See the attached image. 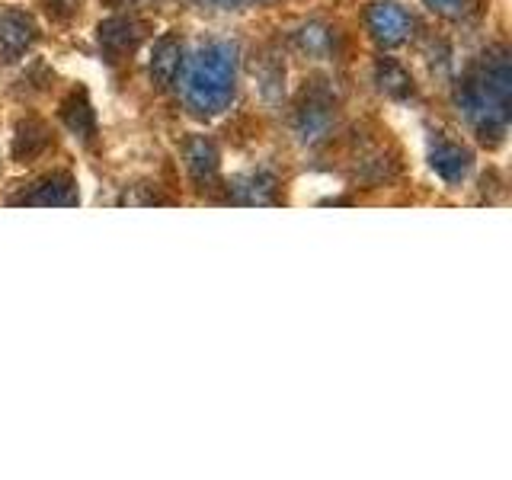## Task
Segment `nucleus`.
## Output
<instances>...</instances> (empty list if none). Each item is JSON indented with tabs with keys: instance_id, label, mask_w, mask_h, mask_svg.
I'll return each instance as SVG.
<instances>
[{
	"instance_id": "nucleus-17",
	"label": "nucleus",
	"mask_w": 512,
	"mask_h": 480,
	"mask_svg": "<svg viewBox=\"0 0 512 480\" xmlns=\"http://www.w3.org/2000/svg\"><path fill=\"white\" fill-rule=\"evenodd\" d=\"M423 4L436 16H445V20H458V16L471 10V0H423Z\"/></svg>"
},
{
	"instance_id": "nucleus-6",
	"label": "nucleus",
	"mask_w": 512,
	"mask_h": 480,
	"mask_svg": "<svg viewBox=\"0 0 512 480\" xmlns=\"http://www.w3.org/2000/svg\"><path fill=\"white\" fill-rule=\"evenodd\" d=\"M429 167L442 183L458 186V183L468 180V173L474 167V154H471V148H464L461 141L436 138L429 144Z\"/></svg>"
},
{
	"instance_id": "nucleus-14",
	"label": "nucleus",
	"mask_w": 512,
	"mask_h": 480,
	"mask_svg": "<svg viewBox=\"0 0 512 480\" xmlns=\"http://www.w3.org/2000/svg\"><path fill=\"white\" fill-rule=\"evenodd\" d=\"M61 122L68 125V132L74 138L93 141V135H96V116H93V106H90L84 90H74L68 100L61 103Z\"/></svg>"
},
{
	"instance_id": "nucleus-3",
	"label": "nucleus",
	"mask_w": 512,
	"mask_h": 480,
	"mask_svg": "<svg viewBox=\"0 0 512 480\" xmlns=\"http://www.w3.org/2000/svg\"><path fill=\"white\" fill-rule=\"evenodd\" d=\"M295 138L304 148H317V144L330 141L336 128V96L320 84H311L295 106Z\"/></svg>"
},
{
	"instance_id": "nucleus-18",
	"label": "nucleus",
	"mask_w": 512,
	"mask_h": 480,
	"mask_svg": "<svg viewBox=\"0 0 512 480\" xmlns=\"http://www.w3.org/2000/svg\"><path fill=\"white\" fill-rule=\"evenodd\" d=\"M42 4L55 20H71V16H77L80 7H84V0H42Z\"/></svg>"
},
{
	"instance_id": "nucleus-5",
	"label": "nucleus",
	"mask_w": 512,
	"mask_h": 480,
	"mask_svg": "<svg viewBox=\"0 0 512 480\" xmlns=\"http://www.w3.org/2000/svg\"><path fill=\"white\" fill-rule=\"evenodd\" d=\"M148 36V23L138 16H109L96 26V45L109 61H122Z\"/></svg>"
},
{
	"instance_id": "nucleus-7",
	"label": "nucleus",
	"mask_w": 512,
	"mask_h": 480,
	"mask_svg": "<svg viewBox=\"0 0 512 480\" xmlns=\"http://www.w3.org/2000/svg\"><path fill=\"white\" fill-rule=\"evenodd\" d=\"M16 205H77L80 192H77V180L71 173L55 170L45 173L42 180L29 183V189H23V196L10 199Z\"/></svg>"
},
{
	"instance_id": "nucleus-1",
	"label": "nucleus",
	"mask_w": 512,
	"mask_h": 480,
	"mask_svg": "<svg viewBox=\"0 0 512 480\" xmlns=\"http://www.w3.org/2000/svg\"><path fill=\"white\" fill-rule=\"evenodd\" d=\"M455 106L484 144H500L512 116V61L509 48L496 45L455 87Z\"/></svg>"
},
{
	"instance_id": "nucleus-9",
	"label": "nucleus",
	"mask_w": 512,
	"mask_h": 480,
	"mask_svg": "<svg viewBox=\"0 0 512 480\" xmlns=\"http://www.w3.org/2000/svg\"><path fill=\"white\" fill-rule=\"evenodd\" d=\"M183 42L180 36H173V32H167V36H160L154 42V52H151V80L157 90H170L176 80H180L183 74Z\"/></svg>"
},
{
	"instance_id": "nucleus-4",
	"label": "nucleus",
	"mask_w": 512,
	"mask_h": 480,
	"mask_svg": "<svg viewBox=\"0 0 512 480\" xmlns=\"http://www.w3.org/2000/svg\"><path fill=\"white\" fill-rule=\"evenodd\" d=\"M365 26L368 36L375 39V45L381 48H400L404 42H410L416 20L397 4V0H375L365 10Z\"/></svg>"
},
{
	"instance_id": "nucleus-2",
	"label": "nucleus",
	"mask_w": 512,
	"mask_h": 480,
	"mask_svg": "<svg viewBox=\"0 0 512 480\" xmlns=\"http://www.w3.org/2000/svg\"><path fill=\"white\" fill-rule=\"evenodd\" d=\"M183 103L196 119L221 116L237 93V45L212 39L183 64Z\"/></svg>"
},
{
	"instance_id": "nucleus-13",
	"label": "nucleus",
	"mask_w": 512,
	"mask_h": 480,
	"mask_svg": "<svg viewBox=\"0 0 512 480\" xmlns=\"http://www.w3.org/2000/svg\"><path fill=\"white\" fill-rule=\"evenodd\" d=\"M48 148H52V132L42 119H26L16 125V135H13V157L16 160H36L42 157Z\"/></svg>"
},
{
	"instance_id": "nucleus-12",
	"label": "nucleus",
	"mask_w": 512,
	"mask_h": 480,
	"mask_svg": "<svg viewBox=\"0 0 512 480\" xmlns=\"http://www.w3.org/2000/svg\"><path fill=\"white\" fill-rule=\"evenodd\" d=\"M295 45L301 55H308L314 61H327L336 55V48H340V36H336V29L327 26V23H304L298 32H295Z\"/></svg>"
},
{
	"instance_id": "nucleus-20",
	"label": "nucleus",
	"mask_w": 512,
	"mask_h": 480,
	"mask_svg": "<svg viewBox=\"0 0 512 480\" xmlns=\"http://www.w3.org/2000/svg\"><path fill=\"white\" fill-rule=\"evenodd\" d=\"M109 7H141L144 0H106Z\"/></svg>"
},
{
	"instance_id": "nucleus-11",
	"label": "nucleus",
	"mask_w": 512,
	"mask_h": 480,
	"mask_svg": "<svg viewBox=\"0 0 512 480\" xmlns=\"http://www.w3.org/2000/svg\"><path fill=\"white\" fill-rule=\"evenodd\" d=\"M183 160H186V170L196 183H212L218 176V167H221V157H218V148L212 138L205 135H192L186 144H183Z\"/></svg>"
},
{
	"instance_id": "nucleus-8",
	"label": "nucleus",
	"mask_w": 512,
	"mask_h": 480,
	"mask_svg": "<svg viewBox=\"0 0 512 480\" xmlns=\"http://www.w3.org/2000/svg\"><path fill=\"white\" fill-rule=\"evenodd\" d=\"M39 42V26L26 10H4L0 13V52L7 61H16Z\"/></svg>"
},
{
	"instance_id": "nucleus-19",
	"label": "nucleus",
	"mask_w": 512,
	"mask_h": 480,
	"mask_svg": "<svg viewBox=\"0 0 512 480\" xmlns=\"http://www.w3.org/2000/svg\"><path fill=\"white\" fill-rule=\"evenodd\" d=\"M199 7H218V10H237V7H250V4H272V0H196Z\"/></svg>"
},
{
	"instance_id": "nucleus-10",
	"label": "nucleus",
	"mask_w": 512,
	"mask_h": 480,
	"mask_svg": "<svg viewBox=\"0 0 512 480\" xmlns=\"http://www.w3.org/2000/svg\"><path fill=\"white\" fill-rule=\"evenodd\" d=\"M228 192L240 205H272L279 202V180L269 170H247L234 176Z\"/></svg>"
},
{
	"instance_id": "nucleus-16",
	"label": "nucleus",
	"mask_w": 512,
	"mask_h": 480,
	"mask_svg": "<svg viewBox=\"0 0 512 480\" xmlns=\"http://www.w3.org/2000/svg\"><path fill=\"white\" fill-rule=\"evenodd\" d=\"M260 90L266 100H279L282 90H285V64H279L276 58H272V71H269V64L263 58L260 64Z\"/></svg>"
},
{
	"instance_id": "nucleus-15",
	"label": "nucleus",
	"mask_w": 512,
	"mask_h": 480,
	"mask_svg": "<svg viewBox=\"0 0 512 480\" xmlns=\"http://www.w3.org/2000/svg\"><path fill=\"white\" fill-rule=\"evenodd\" d=\"M375 84L391 100H407L413 96V74L397 58H381L375 64Z\"/></svg>"
}]
</instances>
